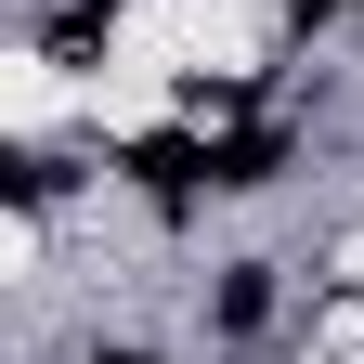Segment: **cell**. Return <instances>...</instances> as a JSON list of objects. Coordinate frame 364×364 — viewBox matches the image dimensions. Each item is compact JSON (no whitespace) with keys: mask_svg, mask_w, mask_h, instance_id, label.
Here are the masks:
<instances>
[{"mask_svg":"<svg viewBox=\"0 0 364 364\" xmlns=\"http://www.w3.org/2000/svg\"><path fill=\"white\" fill-rule=\"evenodd\" d=\"M326 14H364V0H299V26H326Z\"/></svg>","mask_w":364,"mask_h":364,"instance_id":"3957f363","label":"cell"},{"mask_svg":"<svg viewBox=\"0 0 364 364\" xmlns=\"http://www.w3.org/2000/svg\"><path fill=\"white\" fill-rule=\"evenodd\" d=\"M273 169H287V144H273V130H235V144H208V182H235V196H247V182H273Z\"/></svg>","mask_w":364,"mask_h":364,"instance_id":"7a4b0ae2","label":"cell"},{"mask_svg":"<svg viewBox=\"0 0 364 364\" xmlns=\"http://www.w3.org/2000/svg\"><path fill=\"white\" fill-rule=\"evenodd\" d=\"M130 169H144V196H156V208H182V196L208 182V144H182V130H156V144H130Z\"/></svg>","mask_w":364,"mask_h":364,"instance_id":"6da1fadb","label":"cell"}]
</instances>
